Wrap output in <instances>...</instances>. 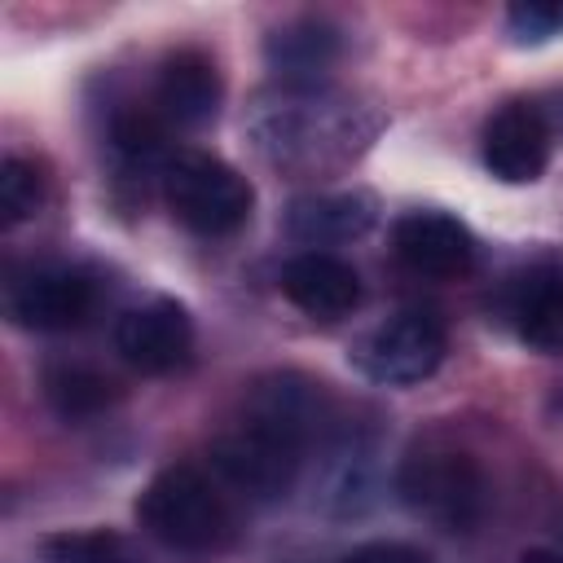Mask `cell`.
I'll list each match as a JSON object with an SVG mask.
<instances>
[{"instance_id":"obj_1","label":"cell","mask_w":563,"mask_h":563,"mask_svg":"<svg viewBox=\"0 0 563 563\" xmlns=\"http://www.w3.org/2000/svg\"><path fill=\"white\" fill-rule=\"evenodd\" d=\"M343 422L325 383L277 369L255 378L224 431L211 440V475L246 501H277L308 475L321 440Z\"/></svg>"},{"instance_id":"obj_2","label":"cell","mask_w":563,"mask_h":563,"mask_svg":"<svg viewBox=\"0 0 563 563\" xmlns=\"http://www.w3.org/2000/svg\"><path fill=\"white\" fill-rule=\"evenodd\" d=\"M378 114L325 84L317 88H290L277 84L260 92L246 106V141L251 150L290 176H330L347 163H356L369 141L378 136Z\"/></svg>"},{"instance_id":"obj_3","label":"cell","mask_w":563,"mask_h":563,"mask_svg":"<svg viewBox=\"0 0 563 563\" xmlns=\"http://www.w3.org/2000/svg\"><path fill=\"white\" fill-rule=\"evenodd\" d=\"M396 493L440 532H475L488 515V475L479 457L444 435H427L400 457Z\"/></svg>"},{"instance_id":"obj_4","label":"cell","mask_w":563,"mask_h":563,"mask_svg":"<svg viewBox=\"0 0 563 563\" xmlns=\"http://www.w3.org/2000/svg\"><path fill=\"white\" fill-rule=\"evenodd\" d=\"M136 523L167 550L202 554L233 537V510L224 484L189 462L163 466L136 497Z\"/></svg>"},{"instance_id":"obj_5","label":"cell","mask_w":563,"mask_h":563,"mask_svg":"<svg viewBox=\"0 0 563 563\" xmlns=\"http://www.w3.org/2000/svg\"><path fill=\"white\" fill-rule=\"evenodd\" d=\"M158 194L189 233L229 238L251 220L255 189L251 180L207 150H176L158 176Z\"/></svg>"},{"instance_id":"obj_6","label":"cell","mask_w":563,"mask_h":563,"mask_svg":"<svg viewBox=\"0 0 563 563\" xmlns=\"http://www.w3.org/2000/svg\"><path fill=\"white\" fill-rule=\"evenodd\" d=\"M101 286L79 264H26L4 286V312L22 330L62 334L79 330L97 312Z\"/></svg>"},{"instance_id":"obj_7","label":"cell","mask_w":563,"mask_h":563,"mask_svg":"<svg viewBox=\"0 0 563 563\" xmlns=\"http://www.w3.org/2000/svg\"><path fill=\"white\" fill-rule=\"evenodd\" d=\"M444 347H449L444 321L435 312H427V308H405V312L387 317L383 325H374L356 343L352 361L369 383L413 387V383H422V378H431L440 369Z\"/></svg>"},{"instance_id":"obj_8","label":"cell","mask_w":563,"mask_h":563,"mask_svg":"<svg viewBox=\"0 0 563 563\" xmlns=\"http://www.w3.org/2000/svg\"><path fill=\"white\" fill-rule=\"evenodd\" d=\"M303 484L312 488V506L325 515H361L378 497V444L369 431L352 427L347 418L321 440L308 462Z\"/></svg>"},{"instance_id":"obj_9","label":"cell","mask_w":563,"mask_h":563,"mask_svg":"<svg viewBox=\"0 0 563 563\" xmlns=\"http://www.w3.org/2000/svg\"><path fill=\"white\" fill-rule=\"evenodd\" d=\"M114 347L141 374H172L194 352V321H189L185 303L158 295V299L128 308L114 321Z\"/></svg>"},{"instance_id":"obj_10","label":"cell","mask_w":563,"mask_h":563,"mask_svg":"<svg viewBox=\"0 0 563 563\" xmlns=\"http://www.w3.org/2000/svg\"><path fill=\"white\" fill-rule=\"evenodd\" d=\"M396 260L431 282H457L475 268V238L449 211H405L391 224Z\"/></svg>"},{"instance_id":"obj_11","label":"cell","mask_w":563,"mask_h":563,"mask_svg":"<svg viewBox=\"0 0 563 563\" xmlns=\"http://www.w3.org/2000/svg\"><path fill=\"white\" fill-rule=\"evenodd\" d=\"M224 97L220 84V66L211 53L185 44L172 48L158 66H154V88H150V106L158 110V119L167 128H202L216 119Z\"/></svg>"},{"instance_id":"obj_12","label":"cell","mask_w":563,"mask_h":563,"mask_svg":"<svg viewBox=\"0 0 563 563\" xmlns=\"http://www.w3.org/2000/svg\"><path fill=\"white\" fill-rule=\"evenodd\" d=\"M484 167L501 185H532L550 167V123L532 101H506L484 123Z\"/></svg>"},{"instance_id":"obj_13","label":"cell","mask_w":563,"mask_h":563,"mask_svg":"<svg viewBox=\"0 0 563 563\" xmlns=\"http://www.w3.org/2000/svg\"><path fill=\"white\" fill-rule=\"evenodd\" d=\"M501 321L532 352L559 356L563 352V268L532 264L515 273L501 290Z\"/></svg>"},{"instance_id":"obj_14","label":"cell","mask_w":563,"mask_h":563,"mask_svg":"<svg viewBox=\"0 0 563 563\" xmlns=\"http://www.w3.org/2000/svg\"><path fill=\"white\" fill-rule=\"evenodd\" d=\"M282 295L312 321H339L361 303V277L330 251H299L277 277Z\"/></svg>"},{"instance_id":"obj_15","label":"cell","mask_w":563,"mask_h":563,"mask_svg":"<svg viewBox=\"0 0 563 563\" xmlns=\"http://www.w3.org/2000/svg\"><path fill=\"white\" fill-rule=\"evenodd\" d=\"M378 220V198L365 189H330V194H303L286 211V233L303 242L308 251L343 246L352 238H365Z\"/></svg>"},{"instance_id":"obj_16","label":"cell","mask_w":563,"mask_h":563,"mask_svg":"<svg viewBox=\"0 0 563 563\" xmlns=\"http://www.w3.org/2000/svg\"><path fill=\"white\" fill-rule=\"evenodd\" d=\"M343 53V31L330 18H290L264 40L268 70L290 88H317Z\"/></svg>"},{"instance_id":"obj_17","label":"cell","mask_w":563,"mask_h":563,"mask_svg":"<svg viewBox=\"0 0 563 563\" xmlns=\"http://www.w3.org/2000/svg\"><path fill=\"white\" fill-rule=\"evenodd\" d=\"M44 400L57 418L84 422V418L106 413L119 400V383L88 361H53L44 369Z\"/></svg>"},{"instance_id":"obj_18","label":"cell","mask_w":563,"mask_h":563,"mask_svg":"<svg viewBox=\"0 0 563 563\" xmlns=\"http://www.w3.org/2000/svg\"><path fill=\"white\" fill-rule=\"evenodd\" d=\"M44 563H141L136 545L110 528H79L44 537Z\"/></svg>"},{"instance_id":"obj_19","label":"cell","mask_w":563,"mask_h":563,"mask_svg":"<svg viewBox=\"0 0 563 563\" xmlns=\"http://www.w3.org/2000/svg\"><path fill=\"white\" fill-rule=\"evenodd\" d=\"M40 207H44V172L22 154H4V163H0V220H4V229L31 220Z\"/></svg>"},{"instance_id":"obj_20","label":"cell","mask_w":563,"mask_h":563,"mask_svg":"<svg viewBox=\"0 0 563 563\" xmlns=\"http://www.w3.org/2000/svg\"><path fill=\"white\" fill-rule=\"evenodd\" d=\"M506 31L515 44H545L563 35V0H519L506 9Z\"/></svg>"},{"instance_id":"obj_21","label":"cell","mask_w":563,"mask_h":563,"mask_svg":"<svg viewBox=\"0 0 563 563\" xmlns=\"http://www.w3.org/2000/svg\"><path fill=\"white\" fill-rule=\"evenodd\" d=\"M334 563H431L427 550L409 545V541H361L347 554H339Z\"/></svg>"},{"instance_id":"obj_22","label":"cell","mask_w":563,"mask_h":563,"mask_svg":"<svg viewBox=\"0 0 563 563\" xmlns=\"http://www.w3.org/2000/svg\"><path fill=\"white\" fill-rule=\"evenodd\" d=\"M519 563H563V554H559L554 545H537V550H528Z\"/></svg>"},{"instance_id":"obj_23","label":"cell","mask_w":563,"mask_h":563,"mask_svg":"<svg viewBox=\"0 0 563 563\" xmlns=\"http://www.w3.org/2000/svg\"><path fill=\"white\" fill-rule=\"evenodd\" d=\"M550 545H554V550L563 554V519H559V528H554V541H550Z\"/></svg>"}]
</instances>
